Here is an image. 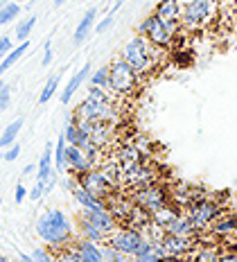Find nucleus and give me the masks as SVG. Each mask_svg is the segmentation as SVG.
<instances>
[{
    "mask_svg": "<svg viewBox=\"0 0 237 262\" xmlns=\"http://www.w3.org/2000/svg\"><path fill=\"white\" fill-rule=\"evenodd\" d=\"M36 235L41 237V242H46L48 249L59 251L75 239V226L63 210L48 208L36 220Z\"/></svg>",
    "mask_w": 237,
    "mask_h": 262,
    "instance_id": "nucleus-1",
    "label": "nucleus"
},
{
    "mask_svg": "<svg viewBox=\"0 0 237 262\" xmlns=\"http://www.w3.org/2000/svg\"><path fill=\"white\" fill-rule=\"evenodd\" d=\"M115 93L113 91H104L97 86L88 84V95L86 100L79 102V106L75 108V118L77 120H86V122H106L113 124L118 120V108H115Z\"/></svg>",
    "mask_w": 237,
    "mask_h": 262,
    "instance_id": "nucleus-2",
    "label": "nucleus"
},
{
    "mask_svg": "<svg viewBox=\"0 0 237 262\" xmlns=\"http://www.w3.org/2000/svg\"><path fill=\"white\" fill-rule=\"evenodd\" d=\"M138 34H142L152 46H156L158 50H167L172 48L176 39L181 34V23L179 20H167L161 16L152 14L138 25Z\"/></svg>",
    "mask_w": 237,
    "mask_h": 262,
    "instance_id": "nucleus-3",
    "label": "nucleus"
},
{
    "mask_svg": "<svg viewBox=\"0 0 237 262\" xmlns=\"http://www.w3.org/2000/svg\"><path fill=\"white\" fill-rule=\"evenodd\" d=\"M122 59L136 70L138 75H140V77H145V75H149L152 70L156 68V63H158V48L152 46V43L147 41L142 34H138V36H134V39H129L124 43Z\"/></svg>",
    "mask_w": 237,
    "mask_h": 262,
    "instance_id": "nucleus-4",
    "label": "nucleus"
},
{
    "mask_svg": "<svg viewBox=\"0 0 237 262\" xmlns=\"http://www.w3.org/2000/svg\"><path fill=\"white\" fill-rule=\"evenodd\" d=\"M217 0H195V3H183L181 7V27L187 32L203 30L206 25H210L217 16Z\"/></svg>",
    "mask_w": 237,
    "mask_h": 262,
    "instance_id": "nucleus-5",
    "label": "nucleus"
},
{
    "mask_svg": "<svg viewBox=\"0 0 237 262\" xmlns=\"http://www.w3.org/2000/svg\"><path fill=\"white\" fill-rule=\"evenodd\" d=\"M140 86V75L124 61L122 57L109 63V89L115 95H134Z\"/></svg>",
    "mask_w": 237,
    "mask_h": 262,
    "instance_id": "nucleus-6",
    "label": "nucleus"
},
{
    "mask_svg": "<svg viewBox=\"0 0 237 262\" xmlns=\"http://www.w3.org/2000/svg\"><path fill=\"white\" fill-rule=\"evenodd\" d=\"M222 210L224 208L219 201L208 199V196H199V199H195L190 206H187L185 215L190 217L192 224H195L197 233H201V231H206V228H210V224L222 215Z\"/></svg>",
    "mask_w": 237,
    "mask_h": 262,
    "instance_id": "nucleus-7",
    "label": "nucleus"
},
{
    "mask_svg": "<svg viewBox=\"0 0 237 262\" xmlns=\"http://www.w3.org/2000/svg\"><path fill=\"white\" fill-rule=\"evenodd\" d=\"M142 242H145V235H142L140 228L126 226V224H124V226L115 228L111 235L106 237V242H104V244L118 249L122 255H131V258H136L138 251H140V244Z\"/></svg>",
    "mask_w": 237,
    "mask_h": 262,
    "instance_id": "nucleus-8",
    "label": "nucleus"
},
{
    "mask_svg": "<svg viewBox=\"0 0 237 262\" xmlns=\"http://www.w3.org/2000/svg\"><path fill=\"white\" fill-rule=\"evenodd\" d=\"M77 181H79L81 188H86L88 192H93L95 196H100V199H104V201L111 199L113 192H115V185H118L100 165H95V167H91V170H86L84 174H79Z\"/></svg>",
    "mask_w": 237,
    "mask_h": 262,
    "instance_id": "nucleus-9",
    "label": "nucleus"
},
{
    "mask_svg": "<svg viewBox=\"0 0 237 262\" xmlns=\"http://www.w3.org/2000/svg\"><path fill=\"white\" fill-rule=\"evenodd\" d=\"M136 192L131 194V201L136 204V208H140L142 212L152 215L156 212L158 208H163L167 204V192L165 188H161L158 183H147V185H140V188H134Z\"/></svg>",
    "mask_w": 237,
    "mask_h": 262,
    "instance_id": "nucleus-10",
    "label": "nucleus"
},
{
    "mask_svg": "<svg viewBox=\"0 0 237 262\" xmlns=\"http://www.w3.org/2000/svg\"><path fill=\"white\" fill-rule=\"evenodd\" d=\"M161 247L165 251V258H187L190 251L197 247L195 237H185V235H174V233H163L161 237Z\"/></svg>",
    "mask_w": 237,
    "mask_h": 262,
    "instance_id": "nucleus-11",
    "label": "nucleus"
},
{
    "mask_svg": "<svg viewBox=\"0 0 237 262\" xmlns=\"http://www.w3.org/2000/svg\"><path fill=\"white\" fill-rule=\"evenodd\" d=\"M91 167H95V161H93L81 147L66 145V170L70 174H75V177H79V174H84L86 170H91Z\"/></svg>",
    "mask_w": 237,
    "mask_h": 262,
    "instance_id": "nucleus-12",
    "label": "nucleus"
},
{
    "mask_svg": "<svg viewBox=\"0 0 237 262\" xmlns=\"http://www.w3.org/2000/svg\"><path fill=\"white\" fill-rule=\"evenodd\" d=\"M79 220L93 224V226L100 228V231L106 233V235H111L115 228L120 226L118 220H115L113 212L109 210V208L106 210H84V208H79Z\"/></svg>",
    "mask_w": 237,
    "mask_h": 262,
    "instance_id": "nucleus-13",
    "label": "nucleus"
},
{
    "mask_svg": "<svg viewBox=\"0 0 237 262\" xmlns=\"http://www.w3.org/2000/svg\"><path fill=\"white\" fill-rule=\"evenodd\" d=\"M70 247L77 253V262H102L104 255H102V244L100 242H93V239H86V237H79V239H73Z\"/></svg>",
    "mask_w": 237,
    "mask_h": 262,
    "instance_id": "nucleus-14",
    "label": "nucleus"
},
{
    "mask_svg": "<svg viewBox=\"0 0 237 262\" xmlns=\"http://www.w3.org/2000/svg\"><path fill=\"white\" fill-rule=\"evenodd\" d=\"M91 73H93V68H91V63H84L79 70L70 77V81L66 84V89H63V93H61V104H68L70 100L75 97V93L81 89V84L84 81H88V77H91Z\"/></svg>",
    "mask_w": 237,
    "mask_h": 262,
    "instance_id": "nucleus-15",
    "label": "nucleus"
},
{
    "mask_svg": "<svg viewBox=\"0 0 237 262\" xmlns=\"http://www.w3.org/2000/svg\"><path fill=\"white\" fill-rule=\"evenodd\" d=\"M210 231L214 237H233L237 235V215L235 212H228V215H219L217 220L210 224Z\"/></svg>",
    "mask_w": 237,
    "mask_h": 262,
    "instance_id": "nucleus-16",
    "label": "nucleus"
},
{
    "mask_svg": "<svg viewBox=\"0 0 237 262\" xmlns=\"http://www.w3.org/2000/svg\"><path fill=\"white\" fill-rule=\"evenodd\" d=\"M95 20H97V9L95 7L88 9V12L81 16V20L77 23L75 34H73V43H75V46H81V43L88 39V34H91L93 27H95Z\"/></svg>",
    "mask_w": 237,
    "mask_h": 262,
    "instance_id": "nucleus-17",
    "label": "nucleus"
},
{
    "mask_svg": "<svg viewBox=\"0 0 237 262\" xmlns=\"http://www.w3.org/2000/svg\"><path fill=\"white\" fill-rule=\"evenodd\" d=\"M63 136H66V143L68 145H77V147H86L91 143V138H88V134L84 129L79 127V122H77V118L73 116L68 120V124H66L63 129Z\"/></svg>",
    "mask_w": 237,
    "mask_h": 262,
    "instance_id": "nucleus-18",
    "label": "nucleus"
},
{
    "mask_svg": "<svg viewBox=\"0 0 237 262\" xmlns=\"http://www.w3.org/2000/svg\"><path fill=\"white\" fill-rule=\"evenodd\" d=\"M167 233H174V235H185V237H197V228L195 224L190 222V217L185 215V212H179V215L174 217V222L169 224L167 228H165Z\"/></svg>",
    "mask_w": 237,
    "mask_h": 262,
    "instance_id": "nucleus-19",
    "label": "nucleus"
},
{
    "mask_svg": "<svg viewBox=\"0 0 237 262\" xmlns=\"http://www.w3.org/2000/svg\"><path fill=\"white\" fill-rule=\"evenodd\" d=\"M179 212H181V206H174V204H165L163 208H158L156 212H152V215H149V220H152L154 224H156V226H161L163 231H165V228H167L169 224L174 222V217L179 215Z\"/></svg>",
    "mask_w": 237,
    "mask_h": 262,
    "instance_id": "nucleus-20",
    "label": "nucleus"
},
{
    "mask_svg": "<svg viewBox=\"0 0 237 262\" xmlns=\"http://www.w3.org/2000/svg\"><path fill=\"white\" fill-rule=\"evenodd\" d=\"M27 48H30V39H25V41H20L18 46H14L12 50H9L7 54H5L3 59H0V77H3L5 73H7L9 68H12V66L18 61L20 57H23V54L27 52Z\"/></svg>",
    "mask_w": 237,
    "mask_h": 262,
    "instance_id": "nucleus-21",
    "label": "nucleus"
},
{
    "mask_svg": "<svg viewBox=\"0 0 237 262\" xmlns=\"http://www.w3.org/2000/svg\"><path fill=\"white\" fill-rule=\"evenodd\" d=\"M181 7H183V5H181L179 0H158L154 14L161 16V18H167V20H181Z\"/></svg>",
    "mask_w": 237,
    "mask_h": 262,
    "instance_id": "nucleus-22",
    "label": "nucleus"
},
{
    "mask_svg": "<svg viewBox=\"0 0 237 262\" xmlns=\"http://www.w3.org/2000/svg\"><path fill=\"white\" fill-rule=\"evenodd\" d=\"M77 233H79V237L93 239V242H100V244H104V242H106V237H109L106 233H102L100 228H95L93 224L79 220V217H77Z\"/></svg>",
    "mask_w": 237,
    "mask_h": 262,
    "instance_id": "nucleus-23",
    "label": "nucleus"
},
{
    "mask_svg": "<svg viewBox=\"0 0 237 262\" xmlns=\"http://www.w3.org/2000/svg\"><path fill=\"white\" fill-rule=\"evenodd\" d=\"M23 118H16L14 122H9L7 127H5V131H3V136H0V147H9L12 143H16V138H18V134L23 131Z\"/></svg>",
    "mask_w": 237,
    "mask_h": 262,
    "instance_id": "nucleus-24",
    "label": "nucleus"
},
{
    "mask_svg": "<svg viewBox=\"0 0 237 262\" xmlns=\"http://www.w3.org/2000/svg\"><path fill=\"white\" fill-rule=\"evenodd\" d=\"M66 145H68L66 143V136L61 134L52 147V161H54V172L57 174L66 172Z\"/></svg>",
    "mask_w": 237,
    "mask_h": 262,
    "instance_id": "nucleus-25",
    "label": "nucleus"
},
{
    "mask_svg": "<svg viewBox=\"0 0 237 262\" xmlns=\"http://www.w3.org/2000/svg\"><path fill=\"white\" fill-rule=\"evenodd\" d=\"M23 12V9H20V5L18 3H5L3 7H0V25H9L12 23V20H16L18 18V14Z\"/></svg>",
    "mask_w": 237,
    "mask_h": 262,
    "instance_id": "nucleus-26",
    "label": "nucleus"
},
{
    "mask_svg": "<svg viewBox=\"0 0 237 262\" xmlns=\"http://www.w3.org/2000/svg\"><path fill=\"white\" fill-rule=\"evenodd\" d=\"M59 81H61L59 75H52V77L46 81V86L41 89V95H38V104H48V102L52 100L54 93H57V89H59Z\"/></svg>",
    "mask_w": 237,
    "mask_h": 262,
    "instance_id": "nucleus-27",
    "label": "nucleus"
},
{
    "mask_svg": "<svg viewBox=\"0 0 237 262\" xmlns=\"http://www.w3.org/2000/svg\"><path fill=\"white\" fill-rule=\"evenodd\" d=\"M88 84L97 86V89H104V91H111L109 89V66H102V68L93 70L91 77H88Z\"/></svg>",
    "mask_w": 237,
    "mask_h": 262,
    "instance_id": "nucleus-28",
    "label": "nucleus"
},
{
    "mask_svg": "<svg viewBox=\"0 0 237 262\" xmlns=\"http://www.w3.org/2000/svg\"><path fill=\"white\" fill-rule=\"evenodd\" d=\"M34 25H36V16H27L25 20H20V23L16 25V39H18V41L30 39V34H32V30H34Z\"/></svg>",
    "mask_w": 237,
    "mask_h": 262,
    "instance_id": "nucleus-29",
    "label": "nucleus"
},
{
    "mask_svg": "<svg viewBox=\"0 0 237 262\" xmlns=\"http://www.w3.org/2000/svg\"><path fill=\"white\" fill-rule=\"evenodd\" d=\"M113 23H115V12H109L102 20H97V23H95V27H93V32H95V34H104V32L111 30Z\"/></svg>",
    "mask_w": 237,
    "mask_h": 262,
    "instance_id": "nucleus-30",
    "label": "nucleus"
},
{
    "mask_svg": "<svg viewBox=\"0 0 237 262\" xmlns=\"http://www.w3.org/2000/svg\"><path fill=\"white\" fill-rule=\"evenodd\" d=\"M9 104H12V86L5 84L3 89H0V113L7 111Z\"/></svg>",
    "mask_w": 237,
    "mask_h": 262,
    "instance_id": "nucleus-31",
    "label": "nucleus"
},
{
    "mask_svg": "<svg viewBox=\"0 0 237 262\" xmlns=\"http://www.w3.org/2000/svg\"><path fill=\"white\" fill-rule=\"evenodd\" d=\"M18 156H20V145L18 143H12L9 147L3 149V161H7V163H14Z\"/></svg>",
    "mask_w": 237,
    "mask_h": 262,
    "instance_id": "nucleus-32",
    "label": "nucleus"
},
{
    "mask_svg": "<svg viewBox=\"0 0 237 262\" xmlns=\"http://www.w3.org/2000/svg\"><path fill=\"white\" fill-rule=\"evenodd\" d=\"M27 196H30L32 201H38L41 196H46V183H43V181H36L34 188L27 190Z\"/></svg>",
    "mask_w": 237,
    "mask_h": 262,
    "instance_id": "nucleus-33",
    "label": "nucleus"
},
{
    "mask_svg": "<svg viewBox=\"0 0 237 262\" xmlns=\"http://www.w3.org/2000/svg\"><path fill=\"white\" fill-rule=\"evenodd\" d=\"M54 59V52H52V41L48 39L46 43H43V59H41V66H50Z\"/></svg>",
    "mask_w": 237,
    "mask_h": 262,
    "instance_id": "nucleus-34",
    "label": "nucleus"
},
{
    "mask_svg": "<svg viewBox=\"0 0 237 262\" xmlns=\"http://www.w3.org/2000/svg\"><path fill=\"white\" fill-rule=\"evenodd\" d=\"M32 260H34V262H48V260H52V253L48 249L38 247V249L32 251Z\"/></svg>",
    "mask_w": 237,
    "mask_h": 262,
    "instance_id": "nucleus-35",
    "label": "nucleus"
},
{
    "mask_svg": "<svg viewBox=\"0 0 237 262\" xmlns=\"http://www.w3.org/2000/svg\"><path fill=\"white\" fill-rule=\"evenodd\" d=\"M25 199H27V188L23 185V181H20V183H16V190H14V201L20 206Z\"/></svg>",
    "mask_w": 237,
    "mask_h": 262,
    "instance_id": "nucleus-36",
    "label": "nucleus"
},
{
    "mask_svg": "<svg viewBox=\"0 0 237 262\" xmlns=\"http://www.w3.org/2000/svg\"><path fill=\"white\" fill-rule=\"evenodd\" d=\"M12 48H14V46H12V36H7V34L0 36V59H3L9 50H12Z\"/></svg>",
    "mask_w": 237,
    "mask_h": 262,
    "instance_id": "nucleus-37",
    "label": "nucleus"
},
{
    "mask_svg": "<svg viewBox=\"0 0 237 262\" xmlns=\"http://www.w3.org/2000/svg\"><path fill=\"white\" fill-rule=\"evenodd\" d=\"M34 172H36V165H34V163H30V165L23 167V177H30V174H34Z\"/></svg>",
    "mask_w": 237,
    "mask_h": 262,
    "instance_id": "nucleus-38",
    "label": "nucleus"
},
{
    "mask_svg": "<svg viewBox=\"0 0 237 262\" xmlns=\"http://www.w3.org/2000/svg\"><path fill=\"white\" fill-rule=\"evenodd\" d=\"M230 27H233V32H235V36H237V9L233 12V16H230Z\"/></svg>",
    "mask_w": 237,
    "mask_h": 262,
    "instance_id": "nucleus-39",
    "label": "nucleus"
},
{
    "mask_svg": "<svg viewBox=\"0 0 237 262\" xmlns=\"http://www.w3.org/2000/svg\"><path fill=\"white\" fill-rule=\"evenodd\" d=\"M122 5H124V0H115V3H113V7H111V12H115V14H118V9L122 7Z\"/></svg>",
    "mask_w": 237,
    "mask_h": 262,
    "instance_id": "nucleus-40",
    "label": "nucleus"
},
{
    "mask_svg": "<svg viewBox=\"0 0 237 262\" xmlns=\"http://www.w3.org/2000/svg\"><path fill=\"white\" fill-rule=\"evenodd\" d=\"M20 260H23V262H34V260H32V253H30V255H25V253H20Z\"/></svg>",
    "mask_w": 237,
    "mask_h": 262,
    "instance_id": "nucleus-41",
    "label": "nucleus"
},
{
    "mask_svg": "<svg viewBox=\"0 0 237 262\" xmlns=\"http://www.w3.org/2000/svg\"><path fill=\"white\" fill-rule=\"evenodd\" d=\"M63 3H66V0H54V7H61Z\"/></svg>",
    "mask_w": 237,
    "mask_h": 262,
    "instance_id": "nucleus-42",
    "label": "nucleus"
},
{
    "mask_svg": "<svg viewBox=\"0 0 237 262\" xmlns=\"http://www.w3.org/2000/svg\"><path fill=\"white\" fill-rule=\"evenodd\" d=\"M14 3H18V5H23V3H30V0H14Z\"/></svg>",
    "mask_w": 237,
    "mask_h": 262,
    "instance_id": "nucleus-43",
    "label": "nucleus"
},
{
    "mask_svg": "<svg viewBox=\"0 0 237 262\" xmlns=\"http://www.w3.org/2000/svg\"><path fill=\"white\" fill-rule=\"evenodd\" d=\"M3 86H5V81H3V77H0V89H3Z\"/></svg>",
    "mask_w": 237,
    "mask_h": 262,
    "instance_id": "nucleus-44",
    "label": "nucleus"
},
{
    "mask_svg": "<svg viewBox=\"0 0 237 262\" xmlns=\"http://www.w3.org/2000/svg\"><path fill=\"white\" fill-rule=\"evenodd\" d=\"M183 3H195V0H183Z\"/></svg>",
    "mask_w": 237,
    "mask_h": 262,
    "instance_id": "nucleus-45",
    "label": "nucleus"
},
{
    "mask_svg": "<svg viewBox=\"0 0 237 262\" xmlns=\"http://www.w3.org/2000/svg\"><path fill=\"white\" fill-rule=\"evenodd\" d=\"M3 5H5V0H0V7H3Z\"/></svg>",
    "mask_w": 237,
    "mask_h": 262,
    "instance_id": "nucleus-46",
    "label": "nucleus"
},
{
    "mask_svg": "<svg viewBox=\"0 0 237 262\" xmlns=\"http://www.w3.org/2000/svg\"><path fill=\"white\" fill-rule=\"evenodd\" d=\"M0 163H3V154H0Z\"/></svg>",
    "mask_w": 237,
    "mask_h": 262,
    "instance_id": "nucleus-47",
    "label": "nucleus"
},
{
    "mask_svg": "<svg viewBox=\"0 0 237 262\" xmlns=\"http://www.w3.org/2000/svg\"><path fill=\"white\" fill-rule=\"evenodd\" d=\"M0 204H3V196H0Z\"/></svg>",
    "mask_w": 237,
    "mask_h": 262,
    "instance_id": "nucleus-48",
    "label": "nucleus"
},
{
    "mask_svg": "<svg viewBox=\"0 0 237 262\" xmlns=\"http://www.w3.org/2000/svg\"><path fill=\"white\" fill-rule=\"evenodd\" d=\"M217 3H224V0H217Z\"/></svg>",
    "mask_w": 237,
    "mask_h": 262,
    "instance_id": "nucleus-49",
    "label": "nucleus"
},
{
    "mask_svg": "<svg viewBox=\"0 0 237 262\" xmlns=\"http://www.w3.org/2000/svg\"><path fill=\"white\" fill-rule=\"evenodd\" d=\"M235 215H237V208H235Z\"/></svg>",
    "mask_w": 237,
    "mask_h": 262,
    "instance_id": "nucleus-50",
    "label": "nucleus"
},
{
    "mask_svg": "<svg viewBox=\"0 0 237 262\" xmlns=\"http://www.w3.org/2000/svg\"><path fill=\"white\" fill-rule=\"evenodd\" d=\"M0 260H3V258H0Z\"/></svg>",
    "mask_w": 237,
    "mask_h": 262,
    "instance_id": "nucleus-51",
    "label": "nucleus"
}]
</instances>
